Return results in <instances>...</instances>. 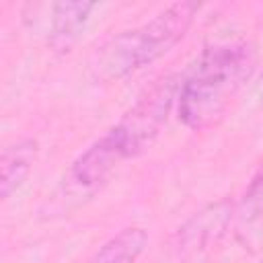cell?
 <instances>
[{"label": "cell", "mask_w": 263, "mask_h": 263, "mask_svg": "<svg viewBox=\"0 0 263 263\" xmlns=\"http://www.w3.org/2000/svg\"><path fill=\"white\" fill-rule=\"evenodd\" d=\"M236 232L242 240H249L255 234L263 232V164L249 181L236 210Z\"/></svg>", "instance_id": "ba28073f"}, {"label": "cell", "mask_w": 263, "mask_h": 263, "mask_svg": "<svg viewBox=\"0 0 263 263\" xmlns=\"http://www.w3.org/2000/svg\"><path fill=\"white\" fill-rule=\"evenodd\" d=\"M97 8L95 2H58L51 8V23L47 43L55 51H68L72 43L84 31L90 12Z\"/></svg>", "instance_id": "5b68a950"}, {"label": "cell", "mask_w": 263, "mask_h": 263, "mask_svg": "<svg viewBox=\"0 0 263 263\" xmlns=\"http://www.w3.org/2000/svg\"><path fill=\"white\" fill-rule=\"evenodd\" d=\"M261 263H263V261H261Z\"/></svg>", "instance_id": "30bf717a"}, {"label": "cell", "mask_w": 263, "mask_h": 263, "mask_svg": "<svg viewBox=\"0 0 263 263\" xmlns=\"http://www.w3.org/2000/svg\"><path fill=\"white\" fill-rule=\"evenodd\" d=\"M177 90L179 82L175 76H164L156 80L107 132L125 160L138 156L156 140L162 125L166 123L173 101L177 99Z\"/></svg>", "instance_id": "3957f363"}, {"label": "cell", "mask_w": 263, "mask_h": 263, "mask_svg": "<svg viewBox=\"0 0 263 263\" xmlns=\"http://www.w3.org/2000/svg\"><path fill=\"white\" fill-rule=\"evenodd\" d=\"M123 154L117 150L109 134L101 136L95 144H90L68 168L66 175V187L72 193H92L99 189L111 173L123 162Z\"/></svg>", "instance_id": "277c9868"}, {"label": "cell", "mask_w": 263, "mask_h": 263, "mask_svg": "<svg viewBox=\"0 0 263 263\" xmlns=\"http://www.w3.org/2000/svg\"><path fill=\"white\" fill-rule=\"evenodd\" d=\"M35 154H37L35 140H18L12 146L4 148L2 160H0V168H2L0 195H2V199H8L25 183V179L29 177L31 166L35 162Z\"/></svg>", "instance_id": "8992f818"}, {"label": "cell", "mask_w": 263, "mask_h": 263, "mask_svg": "<svg viewBox=\"0 0 263 263\" xmlns=\"http://www.w3.org/2000/svg\"><path fill=\"white\" fill-rule=\"evenodd\" d=\"M253 64V49L245 41H228L203 49L179 84V119L195 132L214 125L242 90Z\"/></svg>", "instance_id": "6da1fadb"}, {"label": "cell", "mask_w": 263, "mask_h": 263, "mask_svg": "<svg viewBox=\"0 0 263 263\" xmlns=\"http://www.w3.org/2000/svg\"><path fill=\"white\" fill-rule=\"evenodd\" d=\"M148 234L140 226H127L103 242L86 263H136L144 253Z\"/></svg>", "instance_id": "52a82bcc"}, {"label": "cell", "mask_w": 263, "mask_h": 263, "mask_svg": "<svg viewBox=\"0 0 263 263\" xmlns=\"http://www.w3.org/2000/svg\"><path fill=\"white\" fill-rule=\"evenodd\" d=\"M261 105H263V92H261Z\"/></svg>", "instance_id": "9c48e42d"}, {"label": "cell", "mask_w": 263, "mask_h": 263, "mask_svg": "<svg viewBox=\"0 0 263 263\" xmlns=\"http://www.w3.org/2000/svg\"><path fill=\"white\" fill-rule=\"evenodd\" d=\"M197 10L199 4L195 2H177L144 25L111 37L97 51L90 64L95 80H119L162 58L173 45L183 39Z\"/></svg>", "instance_id": "7a4b0ae2"}]
</instances>
